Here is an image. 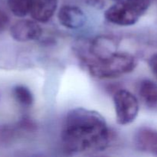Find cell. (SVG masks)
Listing matches in <instances>:
<instances>
[{"mask_svg": "<svg viewBox=\"0 0 157 157\" xmlns=\"http://www.w3.org/2000/svg\"><path fill=\"white\" fill-rule=\"evenodd\" d=\"M149 66L152 72L157 77V53L152 55L149 59Z\"/></svg>", "mask_w": 157, "mask_h": 157, "instance_id": "cell-15", "label": "cell"}, {"mask_svg": "<svg viewBox=\"0 0 157 157\" xmlns=\"http://www.w3.org/2000/svg\"><path fill=\"white\" fill-rule=\"evenodd\" d=\"M134 144L140 151L157 156V130L150 127L138 129L134 135Z\"/></svg>", "mask_w": 157, "mask_h": 157, "instance_id": "cell-7", "label": "cell"}, {"mask_svg": "<svg viewBox=\"0 0 157 157\" xmlns=\"http://www.w3.org/2000/svg\"><path fill=\"white\" fill-rule=\"evenodd\" d=\"M10 34L15 41L28 42L38 40L42 34V29L35 20L22 19L12 25Z\"/></svg>", "mask_w": 157, "mask_h": 157, "instance_id": "cell-5", "label": "cell"}, {"mask_svg": "<svg viewBox=\"0 0 157 157\" xmlns=\"http://www.w3.org/2000/svg\"><path fill=\"white\" fill-rule=\"evenodd\" d=\"M20 130L18 127L1 124L0 125V145L2 147L12 145L19 134Z\"/></svg>", "mask_w": 157, "mask_h": 157, "instance_id": "cell-13", "label": "cell"}, {"mask_svg": "<svg viewBox=\"0 0 157 157\" xmlns=\"http://www.w3.org/2000/svg\"><path fill=\"white\" fill-rule=\"evenodd\" d=\"M60 24L69 29H78L86 23V15L79 7L75 6H63L58 13Z\"/></svg>", "mask_w": 157, "mask_h": 157, "instance_id": "cell-6", "label": "cell"}, {"mask_svg": "<svg viewBox=\"0 0 157 157\" xmlns=\"http://www.w3.org/2000/svg\"><path fill=\"white\" fill-rule=\"evenodd\" d=\"M116 1H117H117H121V0H116Z\"/></svg>", "mask_w": 157, "mask_h": 157, "instance_id": "cell-16", "label": "cell"}, {"mask_svg": "<svg viewBox=\"0 0 157 157\" xmlns=\"http://www.w3.org/2000/svg\"><path fill=\"white\" fill-rule=\"evenodd\" d=\"M12 94L15 101L25 107H29L33 104L34 97L29 87L24 85H16L12 89Z\"/></svg>", "mask_w": 157, "mask_h": 157, "instance_id": "cell-12", "label": "cell"}, {"mask_svg": "<svg viewBox=\"0 0 157 157\" xmlns=\"http://www.w3.org/2000/svg\"><path fill=\"white\" fill-rule=\"evenodd\" d=\"M33 0H7L9 10L14 15L23 18L30 14Z\"/></svg>", "mask_w": 157, "mask_h": 157, "instance_id": "cell-11", "label": "cell"}, {"mask_svg": "<svg viewBox=\"0 0 157 157\" xmlns=\"http://www.w3.org/2000/svg\"><path fill=\"white\" fill-rule=\"evenodd\" d=\"M86 64L93 77L99 79H111L133 71L137 61L131 54L116 52L106 58L86 61Z\"/></svg>", "mask_w": 157, "mask_h": 157, "instance_id": "cell-2", "label": "cell"}, {"mask_svg": "<svg viewBox=\"0 0 157 157\" xmlns=\"http://www.w3.org/2000/svg\"><path fill=\"white\" fill-rule=\"evenodd\" d=\"M139 94L141 100L150 110L157 112V84L151 80L146 79L140 82Z\"/></svg>", "mask_w": 157, "mask_h": 157, "instance_id": "cell-10", "label": "cell"}, {"mask_svg": "<svg viewBox=\"0 0 157 157\" xmlns=\"http://www.w3.org/2000/svg\"><path fill=\"white\" fill-rule=\"evenodd\" d=\"M111 136L104 117L82 107L67 113L61 133L63 149L70 155L103 151L110 144Z\"/></svg>", "mask_w": 157, "mask_h": 157, "instance_id": "cell-1", "label": "cell"}, {"mask_svg": "<svg viewBox=\"0 0 157 157\" xmlns=\"http://www.w3.org/2000/svg\"><path fill=\"white\" fill-rule=\"evenodd\" d=\"M117 44L115 41L107 36L98 37L94 40L90 44L89 52L92 55V58H87L86 61L90 59H101L112 55L117 51Z\"/></svg>", "mask_w": 157, "mask_h": 157, "instance_id": "cell-9", "label": "cell"}, {"mask_svg": "<svg viewBox=\"0 0 157 157\" xmlns=\"http://www.w3.org/2000/svg\"><path fill=\"white\" fill-rule=\"evenodd\" d=\"M10 24V17L7 12L0 8V33L6 30Z\"/></svg>", "mask_w": 157, "mask_h": 157, "instance_id": "cell-14", "label": "cell"}, {"mask_svg": "<svg viewBox=\"0 0 157 157\" xmlns=\"http://www.w3.org/2000/svg\"><path fill=\"white\" fill-rule=\"evenodd\" d=\"M117 122L120 125H127L136 120L140 110L139 101L129 90L121 89L113 96Z\"/></svg>", "mask_w": 157, "mask_h": 157, "instance_id": "cell-4", "label": "cell"}, {"mask_svg": "<svg viewBox=\"0 0 157 157\" xmlns=\"http://www.w3.org/2000/svg\"><path fill=\"white\" fill-rule=\"evenodd\" d=\"M151 0H121L109 7L104 17L109 22L120 26L136 24L150 6Z\"/></svg>", "mask_w": 157, "mask_h": 157, "instance_id": "cell-3", "label": "cell"}, {"mask_svg": "<svg viewBox=\"0 0 157 157\" xmlns=\"http://www.w3.org/2000/svg\"><path fill=\"white\" fill-rule=\"evenodd\" d=\"M58 8V0H33L30 15L38 22H47Z\"/></svg>", "mask_w": 157, "mask_h": 157, "instance_id": "cell-8", "label": "cell"}]
</instances>
